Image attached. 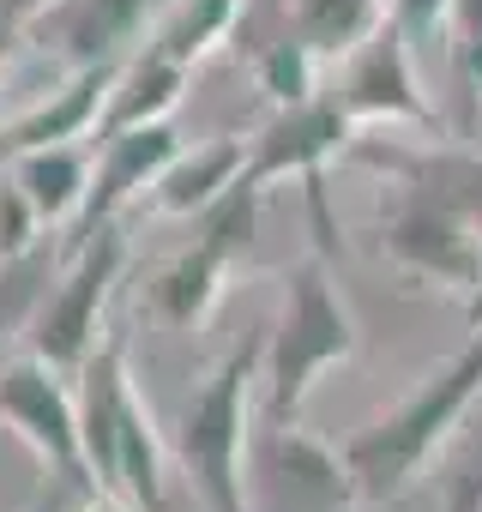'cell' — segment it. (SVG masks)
I'll return each instance as SVG.
<instances>
[{
    "mask_svg": "<svg viewBox=\"0 0 482 512\" xmlns=\"http://www.w3.org/2000/svg\"><path fill=\"white\" fill-rule=\"evenodd\" d=\"M73 398H79V446H85L91 482H103L109 494H121L133 512H163L169 506L163 440H157L151 410H145V398L133 386L121 338H103L79 362Z\"/></svg>",
    "mask_w": 482,
    "mask_h": 512,
    "instance_id": "6da1fadb",
    "label": "cell"
},
{
    "mask_svg": "<svg viewBox=\"0 0 482 512\" xmlns=\"http://www.w3.org/2000/svg\"><path fill=\"white\" fill-rule=\"evenodd\" d=\"M482 398V326L476 338L446 362L434 368L416 392H404L386 416H374L350 446H344V464L356 476V494L362 500H392L404 494L422 464L452 440V428L464 422V410Z\"/></svg>",
    "mask_w": 482,
    "mask_h": 512,
    "instance_id": "7a4b0ae2",
    "label": "cell"
},
{
    "mask_svg": "<svg viewBox=\"0 0 482 512\" xmlns=\"http://www.w3.org/2000/svg\"><path fill=\"white\" fill-rule=\"evenodd\" d=\"M356 356V320L326 272V260H302L284 278V302L278 320L266 332V356H260V380H266V416H296L314 386Z\"/></svg>",
    "mask_w": 482,
    "mask_h": 512,
    "instance_id": "3957f363",
    "label": "cell"
},
{
    "mask_svg": "<svg viewBox=\"0 0 482 512\" xmlns=\"http://www.w3.org/2000/svg\"><path fill=\"white\" fill-rule=\"evenodd\" d=\"M260 356L266 338L235 344L211 380L181 404L175 422V458L199 494L205 512H248V494H241V464H248V386L260 380Z\"/></svg>",
    "mask_w": 482,
    "mask_h": 512,
    "instance_id": "277c9868",
    "label": "cell"
},
{
    "mask_svg": "<svg viewBox=\"0 0 482 512\" xmlns=\"http://www.w3.org/2000/svg\"><path fill=\"white\" fill-rule=\"evenodd\" d=\"M193 223H199V235L175 253V260H163V266H157V278L145 284V314H151V320H163V326H175V332L199 326V320L217 308L229 266L254 247L260 193H248V187L235 181V187H229L223 199H211Z\"/></svg>",
    "mask_w": 482,
    "mask_h": 512,
    "instance_id": "5b68a950",
    "label": "cell"
},
{
    "mask_svg": "<svg viewBox=\"0 0 482 512\" xmlns=\"http://www.w3.org/2000/svg\"><path fill=\"white\" fill-rule=\"evenodd\" d=\"M61 253H67L61 278H55L25 350L67 368V374H79V362L103 344V308H109V296H115V284L127 272V235H121V223H97L85 241H73Z\"/></svg>",
    "mask_w": 482,
    "mask_h": 512,
    "instance_id": "8992f818",
    "label": "cell"
},
{
    "mask_svg": "<svg viewBox=\"0 0 482 512\" xmlns=\"http://www.w3.org/2000/svg\"><path fill=\"white\" fill-rule=\"evenodd\" d=\"M241 494L248 512H350L356 476L326 440L296 428V416H266V428L248 434Z\"/></svg>",
    "mask_w": 482,
    "mask_h": 512,
    "instance_id": "52a82bcc",
    "label": "cell"
},
{
    "mask_svg": "<svg viewBox=\"0 0 482 512\" xmlns=\"http://www.w3.org/2000/svg\"><path fill=\"white\" fill-rule=\"evenodd\" d=\"M0 428L19 446H31V458L55 476H67L73 488L91 482L85 470V446H79V398L67 386V368L13 350L0 356Z\"/></svg>",
    "mask_w": 482,
    "mask_h": 512,
    "instance_id": "ba28073f",
    "label": "cell"
},
{
    "mask_svg": "<svg viewBox=\"0 0 482 512\" xmlns=\"http://www.w3.org/2000/svg\"><path fill=\"white\" fill-rule=\"evenodd\" d=\"M380 247L410 278L470 290V296L482 290V235L452 205H440L434 193H422L410 181H392V199L380 211Z\"/></svg>",
    "mask_w": 482,
    "mask_h": 512,
    "instance_id": "9c48e42d",
    "label": "cell"
},
{
    "mask_svg": "<svg viewBox=\"0 0 482 512\" xmlns=\"http://www.w3.org/2000/svg\"><path fill=\"white\" fill-rule=\"evenodd\" d=\"M350 139H356V121L338 109V97L332 91H314V97H302V103H284L254 139H248V163H241V187L248 193H272L278 181H308V187H320V169L338 157V151H350Z\"/></svg>",
    "mask_w": 482,
    "mask_h": 512,
    "instance_id": "30bf717a",
    "label": "cell"
},
{
    "mask_svg": "<svg viewBox=\"0 0 482 512\" xmlns=\"http://www.w3.org/2000/svg\"><path fill=\"white\" fill-rule=\"evenodd\" d=\"M332 97L338 109L356 121V127H428L434 109L422 97V79H416V55H410V37L392 25V13L338 61V79H332Z\"/></svg>",
    "mask_w": 482,
    "mask_h": 512,
    "instance_id": "8fae6325",
    "label": "cell"
},
{
    "mask_svg": "<svg viewBox=\"0 0 482 512\" xmlns=\"http://www.w3.org/2000/svg\"><path fill=\"white\" fill-rule=\"evenodd\" d=\"M163 0H43L37 13H25V43L55 55L67 73L73 67H121L151 19H157Z\"/></svg>",
    "mask_w": 482,
    "mask_h": 512,
    "instance_id": "7c38bea8",
    "label": "cell"
},
{
    "mask_svg": "<svg viewBox=\"0 0 482 512\" xmlns=\"http://www.w3.org/2000/svg\"><path fill=\"white\" fill-rule=\"evenodd\" d=\"M97 157H91V193L79 205V217L67 223L61 247L85 241L97 223H115L133 199H145L157 187V175L169 169V157L181 151V133L175 121H151V127H127V133H109V139H91Z\"/></svg>",
    "mask_w": 482,
    "mask_h": 512,
    "instance_id": "4fadbf2b",
    "label": "cell"
},
{
    "mask_svg": "<svg viewBox=\"0 0 482 512\" xmlns=\"http://www.w3.org/2000/svg\"><path fill=\"white\" fill-rule=\"evenodd\" d=\"M350 157L386 181H410L422 193H434L440 205H452L476 235H482V151H464V145H410V139H392V133H368V139H350Z\"/></svg>",
    "mask_w": 482,
    "mask_h": 512,
    "instance_id": "5bb4252c",
    "label": "cell"
},
{
    "mask_svg": "<svg viewBox=\"0 0 482 512\" xmlns=\"http://www.w3.org/2000/svg\"><path fill=\"white\" fill-rule=\"evenodd\" d=\"M109 85H115V67H73L49 97H37L25 115H13L7 127H0V163H13L19 151H37V145H79V139H91L97 121H103Z\"/></svg>",
    "mask_w": 482,
    "mask_h": 512,
    "instance_id": "9a60e30c",
    "label": "cell"
},
{
    "mask_svg": "<svg viewBox=\"0 0 482 512\" xmlns=\"http://www.w3.org/2000/svg\"><path fill=\"white\" fill-rule=\"evenodd\" d=\"M187 85H193V67H181V61H169V55H157V49L139 43V49L115 67V85H109L97 139L127 133V127H151V121H175Z\"/></svg>",
    "mask_w": 482,
    "mask_h": 512,
    "instance_id": "2e32d148",
    "label": "cell"
},
{
    "mask_svg": "<svg viewBox=\"0 0 482 512\" xmlns=\"http://www.w3.org/2000/svg\"><path fill=\"white\" fill-rule=\"evenodd\" d=\"M241 163H248V145H241L235 133H217V139L181 145L145 199H151L157 211H169V217H199L211 199H223V193L235 187Z\"/></svg>",
    "mask_w": 482,
    "mask_h": 512,
    "instance_id": "e0dca14e",
    "label": "cell"
},
{
    "mask_svg": "<svg viewBox=\"0 0 482 512\" xmlns=\"http://www.w3.org/2000/svg\"><path fill=\"white\" fill-rule=\"evenodd\" d=\"M241 19H248V0H163L145 31V49L181 67H205L223 43L241 37Z\"/></svg>",
    "mask_w": 482,
    "mask_h": 512,
    "instance_id": "ac0fdd59",
    "label": "cell"
},
{
    "mask_svg": "<svg viewBox=\"0 0 482 512\" xmlns=\"http://www.w3.org/2000/svg\"><path fill=\"white\" fill-rule=\"evenodd\" d=\"M0 169L25 187V199L37 205V217H43L49 229H67V223L79 217L85 193H91V151H85V139H79V145H37V151H19L13 163H0Z\"/></svg>",
    "mask_w": 482,
    "mask_h": 512,
    "instance_id": "d6986e66",
    "label": "cell"
},
{
    "mask_svg": "<svg viewBox=\"0 0 482 512\" xmlns=\"http://www.w3.org/2000/svg\"><path fill=\"white\" fill-rule=\"evenodd\" d=\"M61 260L67 253L49 235H37L31 247H19V253L0 260V356H13V344L25 350V338H31L55 278H61Z\"/></svg>",
    "mask_w": 482,
    "mask_h": 512,
    "instance_id": "ffe728a7",
    "label": "cell"
},
{
    "mask_svg": "<svg viewBox=\"0 0 482 512\" xmlns=\"http://www.w3.org/2000/svg\"><path fill=\"white\" fill-rule=\"evenodd\" d=\"M380 19H386V0H296L290 19H284V31H290L308 55L344 61Z\"/></svg>",
    "mask_w": 482,
    "mask_h": 512,
    "instance_id": "44dd1931",
    "label": "cell"
},
{
    "mask_svg": "<svg viewBox=\"0 0 482 512\" xmlns=\"http://www.w3.org/2000/svg\"><path fill=\"white\" fill-rule=\"evenodd\" d=\"M254 73H260V91H266L278 109H284V103H302V97L320 91V55H308L290 31L254 49Z\"/></svg>",
    "mask_w": 482,
    "mask_h": 512,
    "instance_id": "7402d4cb",
    "label": "cell"
},
{
    "mask_svg": "<svg viewBox=\"0 0 482 512\" xmlns=\"http://www.w3.org/2000/svg\"><path fill=\"white\" fill-rule=\"evenodd\" d=\"M440 37H446V49H452V67H458L464 91L482 103V0H452Z\"/></svg>",
    "mask_w": 482,
    "mask_h": 512,
    "instance_id": "603a6c76",
    "label": "cell"
},
{
    "mask_svg": "<svg viewBox=\"0 0 482 512\" xmlns=\"http://www.w3.org/2000/svg\"><path fill=\"white\" fill-rule=\"evenodd\" d=\"M37 235H49V223L37 217V205L25 199V187L13 175H0V260L19 253V247H31Z\"/></svg>",
    "mask_w": 482,
    "mask_h": 512,
    "instance_id": "cb8c5ba5",
    "label": "cell"
},
{
    "mask_svg": "<svg viewBox=\"0 0 482 512\" xmlns=\"http://www.w3.org/2000/svg\"><path fill=\"white\" fill-rule=\"evenodd\" d=\"M446 7H452V0H386V13H392V25L416 43H428V37H440L446 31Z\"/></svg>",
    "mask_w": 482,
    "mask_h": 512,
    "instance_id": "d4e9b609",
    "label": "cell"
},
{
    "mask_svg": "<svg viewBox=\"0 0 482 512\" xmlns=\"http://www.w3.org/2000/svg\"><path fill=\"white\" fill-rule=\"evenodd\" d=\"M25 43V25L7 13V7H0V73H7V61H13V49Z\"/></svg>",
    "mask_w": 482,
    "mask_h": 512,
    "instance_id": "484cf974",
    "label": "cell"
},
{
    "mask_svg": "<svg viewBox=\"0 0 482 512\" xmlns=\"http://www.w3.org/2000/svg\"><path fill=\"white\" fill-rule=\"evenodd\" d=\"M0 7H7L13 19H25V13H37V7H43V0H0Z\"/></svg>",
    "mask_w": 482,
    "mask_h": 512,
    "instance_id": "4316f807",
    "label": "cell"
},
{
    "mask_svg": "<svg viewBox=\"0 0 482 512\" xmlns=\"http://www.w3.org/2000/svg\"><path fill=\"white\" fill-rule=\"evenodd\" d=\"M470 326H482V290L470 296Z\"/></svg>",
    "mask_w": 482,
    "mask_h": 512,
    "instance_id": "83f0119b",
    "label": "cell"
},
{
    "mask_svg": "<svg viewBox=\"0 0 482 512\" xmlns=\"http://www.w3.org/2000/svg\"><path fill=\"white\" fill-rule=\"evenodd\" d=\"M476 121H482V103H476Z\"/></svg>",
    "mask_w": 482,
    "mask_h": 512,
    "instance_id": "f1b7e54d",
    "label": "cell"
},
{
    "mask_svg": "<svg viewBox=\"0 0 482 512\" xmlns=\"http://www.w3.org/2000/svg\"><path fill=\"white\" fill-rule=\"evenodd\" d=\"M163 512H169V506H163Z\"/></svg>",
    "mask_w": 482,
    "mask_h": 512,
    "instance_id": "f546056e",
    "label": "cell"
}]
</instances>
